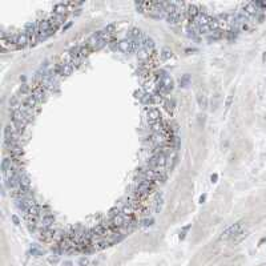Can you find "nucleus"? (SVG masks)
Segmentation results:
<instances>
[{"mask_svg": "<svg viewBox=\"0 0 266 266\" xmlns=\"http://www.w3.org/2000/svg\"><path fill=\"white\" fill-rule=\"evenodd\" d=\"M205 197H206L205 194H204V196H201V198H200V202H201V204H202V202L205 201Z\"/></svg>", "mask_w": 266, "mask_h": 266, "instance_id": "33", "label": "nucleus"}, {"mask_svg": "<svg viewBox=\"0 0 266 266\" xmlns=\"http://www.w3.org/2000/svg\"><path fill=\"white\" fill-rule=\"evenodd\" d=\"M88 263H89V261H88V258H85V257H83V258L79 259V265L80 266H87Z\"/></svg>", "mask_w": 266, "mask_h": 266, "instance_id": "28", "label": "nucleus"}, {"mask_svg": "<svg viewBox=\"0 0 266 266\" xmlns=\"http://www.w3.org/2000/svg\"><path fill=\"white\" fill-rule=\"evenodd\" d=\"M197 103H198V107L201 109H206L208 108V96L205 92H200L197 95Z\"/></svg>", "mask_w": 266, "mask_h": 266, "instance_id": "8", "label": "nucleus"}, {"mask_svg": "<svg viewBox=\"0 0 266 266\" xmlns=\"http://www.w3.org/2000/svg\"><path fill=\"white\" fill-rule=\"evenodd\" d=\"M28 92H29V85H28V84H23V85H21V88H20V93H23V95H24V93H28Z\"/></svg>", "mask_w": 266, "mask_h": 266, "instance_id": "27", "label": "nucleus"}, {"mask_svg": "<svg viewBox=\"0 0 266 266\" xmlns=\"http://www.w3.org/2000/svg\"><path fill=\"white\" fill-rule=\"evenodd\" d=\"M29 44V39L25 33H20L17 35V40H16V48H24L25 45Z\"/></svg>", "mask_w": 266, "mask_h": 266, "instance_id": "9", "label": "nucleus"}, {"mask_svg": "<svg viewBox=\"0 0 266 266\" xmlns=\"http://www.w3.org/2000/svg\"><path fill=\"white\" fill-rule=\"evenodd\" d=\"M161 120V113L156 108H152L148 111V123H156Z\"/></svg>", "mask_w": 266, "mask_h": 266, "instance_id": "7", "label": "nucleus"}, {"mask_svg": "<svg viewBox=\"0 0 266 266\" xmlns=\"http://www.w3.org/2000/svg\"><path fill=\"white\" fill-rule=\"evenodd\" d=\"M140 37H143V33L139 28H132L128 33V39H131V40H139Z\"/></svg>", "mask_w": 266, "mask_h": 266, "instance_id": "11", "label": "nucleus"}, {"mask_svg": "<svg viewBox=\"0 0 266 266\" xmlns=\"http://www.w3.org/2000/svg\"><path fill=\"white\" fill-rule=\"evenodd\" d=\"M104 31L112 36L113 33H115V31H116V25H115V24H108V25L104 28Z\"/></svg>", "mask_w": 266, "mask_h": 266, "instance_id": "22", "label": "nucleus"}, {"mask_svg": "<svg viewBox=\"0 0 266 266\" xmlns=\"http://www.w3.org/2000/svg\"><path fill=\"white\" fill-rule=\"evenodd\" d=\"M190 80H192V77H190V75H184V76L180 77V87H182V88H185V87H188V85L190 84Z\"/></svg>", "mask_w": 266, "mask_h": 266, "instance_id": "15", "label": "nucleus"}, {"mask_svg": "<svg viewBox=\"0 0 266 266\" xmlns=\"http://www.w3.org/2000/svg\"><path fill=\"white\" fill-rule=\"evenodd\" d=\"M12 221H13L16 225H19V224H20V220L17 218V216H12Z\"/></svg>", "mask_w": 266, "mask_h": 266, "instance_id": "29", "label": "nucleus"}, {"mask_svg": "<svg viewBox=\"0 0 266 266\" xmlns=\"http://www.w3.org/2000/svg\"><path fill=\"white\" fill-rule=\"evenodd\" d=\"M182 16H180L178 13H176V12H173V13H169V15L166 16V20H168V23L169 24H177L180 20H181Z\"/></svg>", "mask_w": 266, "mask_h": 266, "instance_id": "13", "label": "nucleus"}, {"mask_svg": "<svg viewBox=\"0 0 266 266\" xmlns=\"http://www.w3.org/2000/svg\"><path fill=\"white\" fill-rule=\"evenodd\" d=\"M210 20H212V16L206 15L205 12H200V15L194 19V24L197 27H202V25H208L210 23Z\"/></svg>", "mask_w": 266, "mask_h": 266, "instance_id": "4", "label": "nucleus"}, {"mask_svg": "<svg viewBox=\"0 0 266 266\" xmlns=\"http://www.w3.org/2000/svg\"><path fill=\"white\" fill-rule=\"evenodd\" d=\"M55 13H57V15H63L65 16L67 13H68V8H67V4H57L56 7H55Z\"/></svg>", "mask_w": 266, "mask_h": 266, "instance_id": "12", "label": "nucleus"}, {"mask_svg": "<svg viewBox=\"0 0 266 266\" xmlns=\"http://www.w3.org/2000/svg\"><path fill=\"white\" fill-rule=\"evenodd\" d=\"M245 237H246V231L242 230L241 233H238V234H237L234 238H233V242H234V243H239L243 238H245Z\"/></svg>", "mask_w": 266, "mask_h": 266, "instance_id": "19", "label": "nucleus"}, {"mask_svg": "<svg viewBox=\"0 0 266 266\" xmlns=\"http://www.w3.org/2000/svg\"><path fill=\"white\" fill-rule=\"evenodd\" d=\"M220 101H221V96L218 95V93H216V95L213 96V99H212V111H216L217 107H218V104H220Z\"/></svg>", "mask_w": 266, "mask_h": 266, "instance_id": "18", "label": "nucleus"}, {"mask_svg": "<svg viewBox=\"0 0 266 266\" xmlns=\"http://www.w3.org/2000/svg\"><path fill=\"white\" fill-rule=\"evenodd\" d=\"M164 104H165V108H166V111H172L173 109V101H169V100H165L164 101Z\"/></svg>", "mask_w": 266, "mask_h": 266, "instance_id": "26", "label": "nucleus"}, {"mask_svg": "<svg viewBox=\"0 0 266 266\" xmlns=\"http://www.w3.org/2000/svg\"><path fill=\"white\" fill-rule=\"evenodd\" d=\"M265 241H266V239H265Z\"/></svg>", "mask_w": 266, "mask_h": 266, "instance_id": "34", "label": "nucleus"}, {"mask_svg": "<svg viewBox=\"0 0 266 266\" xmlns=\"http://www.w3.org/2000/svg\"><path fill=\"white\" fill-rule=\"evenodd\" d=\"M243 230V221H239L237 224H233L231 226H229L225 231H222V234L220 235V239L222 241H228V239H233L235 235L241 233Z\"/></svg>", "mask_w": 266, "mask_h": 266, "instance_id": "1", "label": "nucleus"}, {"mask_svg": "<svg viewBox=\"0 0 266 266\" xmlns=\"http://www.w3.org/2000/svg\"><path fill=\"white\" fill-rule=\"evenodd\" d=\"M13 168V160H11V158H8V157H5L3 160V162H1V170H3V173H4V176L9 172V170Z\"/></svg>", "mask_w": 266, "mask_h": 266, "instance_id": "10", "label": "nucleus"}, {"mask_svg": "<svg viewBox=\"0 0 266 266\" xmlns=\"http://www.w3.org/2000/svg\"><path fill=\"white\" fill-rule=\"evenodd\" d=\"M137 55H139V59L144 60V59H148V57H149V51H147V49H144V48H141V49L137 52Z\"/></svg>", "mask_w": 266, "mask_h": 266, "instance_id": "20", "label": "nucleus"}, {"mask_svg": "<svg viewBox=\"0 0 266 266\" xmlns=\"http://www.w3.org/2000/svg\"><path fill=\"white\" fill-rule=\"evenodd\" d=\"M200 12L201 11L198 9L197 5H194V4H188V7H186V15H188L190 21H193V20L196 19L197 16L200 15Z\"/></svg>", "mask_w": 266, "mask_h": 266, "instance_id": "6", "label": "nucleus"}, {"mask_svg": "<svg viewBox=\"0 0 266 266\" xmlns=\"http://www.w3.org/2000/svg\"><path fill=\"white\" fill-rule=\"evenodd\" d=\"M91 52H92V49H91V48H89L87 44H85V45H81V47H80V57H81V59L85 57V56H88Z\"/></svg>", "mask_w": 266, "mask_h": 266, "instance_id": "17", "label": "nucleus"}, {"mask_svg": "<svg viewBox=\"0 0 266 266\" xmlns=\"http://www.w3.org/2000/svg\"><path fill=\"white\" fill-rule=\"evenodd\" d=\"M217 177H218L217 174H213L212 178H210V180H212V182H216V181H217Z\"/></svg>", "mask_w": 266, "mask_h": 266, "instance_id": "31", "label": "nucleus"}, {"mask_svg": "<svg viewBox=\"0 0 266 266\" xmlns=\"http://www.w3.org/2000/svg\"><path fill=\"white\" fill-rule=\"evenodd\" d=\"M119 51H121L123 53H131V52H136V45L135 41L131 39H123L119 41Z\"/></svg>", "mask_w": 266, "mask_h": 266, "instance_id": "2", "label": "nucleus"}, {"mask_svg": "<svg viewBox=\"0 0 266 266\" xmlns=\"http://www.w3.org/2000/svg\"><path fill=\"white\" fill-rule=\"evenodd\" d=\"M231 99H233V96H229V97H228V100H226V107H230V104H231Z\"/></svg>", "mask_w": 266, "mask_h": 266, "instance_id": "30", "label": "nucleus"}, {"mask_svg": "<svg viewBox=\"0 0 266 266\" xmlns=\"http://www.w3.org/2000/svg\"><path fill=\"white\" fill-rule=\"evenodd\" d=\"M20 185L25 186V188H29V186H31V180H29V177H28L25 173H23V172L20 174Z\"/></svg>", "mask_w": 266, "mask_h": 266, "instance_id": "14", "label": "nucleus"}, {"mask_svg": "<svg viewBox=\"0 0 266 266\" xmlns=\"http://www.w3.org/2000/svg\"><path fill=\"white\" fill-rule=\"evenodd\" d=\"M63 266H72V262L71 261H65V262L63 263Z\"/></svg>", "mask_w": 266, "mask_h": 266, "instance_id": "32", "label": "nucleus"}, {"mask_svg": "<svg viewBox=\"0 0 266 266\" xmlns=\"http://www.w3.org/2000/svg\"><path fill=\"white\" fill-rule=\"evenodd\" d=\"M48 262L49 263H57L59 262V255L57 254H51L48 257Z\"/></svg>", "mask_w": 266, "mask_h": 266, "instance_id": "23", "label": "nucleus"}, {"mask_svg": "<svg viewBox=\"0 0 266 266\" xmlns=\"http://www.w3.org/2000/svg\"><path fill=\"white\" fill-rule=\"evenodd\" d=\"M161 76H160V83L162 84V87H164V89H165L166 92H169V91H172L174 87V81L173 79L170 77V75H168L166 72H164L162 71L161 72Z\"/></svg>", "mask_w": 266, "mask_h": 266, "instance_id": "3", "label": "nucleus"}, {"mask_svg": "<svg viewBox=\"0 0 266 266\" xmlns=\"http://www.w3.org/2000/svg\"><path fill=\"white\" fill-rule=\"evenodd\" d=\"M153 218H145V220H143V226L144 228H148V226H152L153 225Z\"/></svg>", "mask_w": 266, "mask_h": 266, "instance_id": "24", "label": "nucleus"}, {"mask_svg": "<svg viewBox=\"0 0 266 266\" xmlns=\"http://www.w3.org/2000/svg\"><path fill=\"white\" fill-rule=\"evenodd\" d=\"M31 254H32V255H35V257H40V255H43V251L40 250V249L32 247V249H31Z\"/></svg>", "mask_w": 266, "mask_h": 266, "instance_id": "25", "label": "nucleus"}, {"mask_svg": "<svg viewBox=\"0 0 266 266\" xmlns=\"http://www.w3.org/2000/svg\"><path fill=\"white\" fill-rule=\"evenodd\" d=\"M141 101H143L144 104H152L153 103V96H152L151 93H145V96L141 99Z\"/></svg>", "mask_w": 266, "mask_h": 266, "instance_id": "21", "label": "nucleus"}, {"mask_svg": "<svg viewBox=\"0 0 266 266\" xmlns=\"http://www.w3.org/2000/svg\"><path fill=\"white\" fill-rule=\"evenodd\" d=\"M48 20H49L51 25H52L53 28H56V29H57V28L60 27L63 23H64V20H65V16L57 15V13H55V12H53V13L51 15V17H49Z\"/></svg>", "mask_w": 266, "mask_h": 266, "instance_id": "5", "label": "nucleus"}, {"mask_svg": "<svg viewBox=\"0 0 266 266\" xmlns=\"http://www.w3.org/2000/svg\"><path fill=\"white\" fill-rule=\"evenodd\" d=\"M172 51H170V48H168V47H164L161 49V57L164 59V60H168V59L172 57Z\"/></svg>", "mask_w": 266, "mask_h": 266, "instance_id": "16", "label": "nucleus"}]
</instances>
